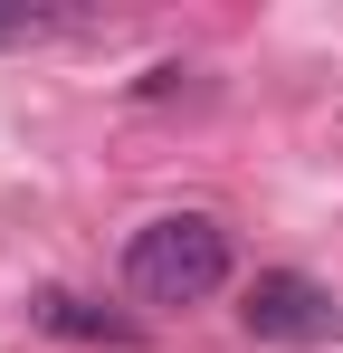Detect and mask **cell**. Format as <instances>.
Returning <instances> with one entry per match:
<instances>
[{
	"mask_svg": "<svg viewBox=\"0 0 343 353\" xmlns=\"http://www.w3.org/2000/svg\"><path fill=\"white\" fill-rule=\"evenodd\" d=\"M124 287L143 305H200V296L229 287V230L210 210H172V220H143L134 248H124Z\"/></svg>",
	"mask_w": 343,
	"mask_h": 353,
	"instance_id": "cell-1",
	"label": "cell"
},
{
	"mask_svg": "<svg viewBox=\"0 0 343 353\" xmlns=\"http://www.w3.org/2000/svg\"><path fill=\"white\" fill-rule=\"evenodd\" d=\"M238 315H248V334H258V344H324V334L343 325V305L315 287L305 268H267V277L248 287Z\"/></svg>",
	"mask_w": 343,
	"mask_h": 353,
	"instance_id": "cell-2",
	"label": "cell"
},
{
	"mask_svg": "<svg viewBox=\"0 0 343 353\" xmlns=\"http://www.w3.org/2000/svg\"><path fill=\"white\" fill-rule=\"evenodd\" d=\"M29 315H39L48 334H67V344H134V325H124V315H105V305H86V296H67V287H48Z\"/></svg>",
	"mask_w": 343,
	"mask_h": 353,
	"instance_id": "cell-3",
	"label": "cell"
},
{
	"mask_svg": "<svg viewBox=\"0 0 343 353\" xmlns=\"http://www.w3.org/2000/svg\"><path fill=\"white\" fill-rule=\"evenodd\" d=\"M29 29H39V19H29V10H0V48H19V39H29Z\"/></svg>",
	"mask_w": 343,
	"mask_h": 353,
	"instance_id": "cell-4",
	"label": "cell"
}]
</instances>
